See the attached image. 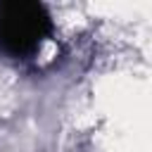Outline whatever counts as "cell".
Listing matches in <instances>:
<instances>
[{
  "instance_id": "obj_1",
  "label": "cell",
  "mask_w": 152,
  "mask_h": 152,
  "mask_svg": "<svg viewBox=\"0 0 152 152\" xmlns=\"http://www.w3.org/2000/svg\"><path fill=\"white\" fill-rule=\"evenodd\" d=\"M52 21L43 5L12 0L0 5V50L10 57H28L50 36Z\"/></svg>"
}]
</instances>
